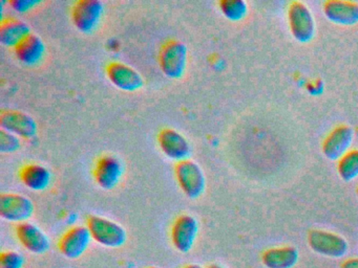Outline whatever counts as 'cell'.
<instances>
[{
  "label": "cell",
  "mask_w": 358,
  "mask_h": 268,
  "mask_svg": "<svg viewBox=\"0 0 358 268\" xmlns=\"http://www.w3.org/2000/svg\"><path fill=\"white\" fill-rule=\"evenodd\" d=\"M87 226L93 240L103 246L118 248L127 242V230L122 225L112 220L101 216L91 215L87 218Z\"/></svg>",
  "instance_id": "cell-1"
},
{
  "label": "cell",
  "mask_w": 358,
  "mask_h": 268,
  "mask_svg": "<svg viewBox=\"0 0 358 268\" xmlns=\"http://www.w3.org/2000/svg\"><path fill=\"white\" fill-rule=\"evenodd\" d=\"M161 70L169 79L183 77L187 66V47L183 42L171 40L161 48L159 54Z\"/></svg>",
  "instance_id": "cell-2"
},
{
  "label": "cell",
  "mask_w": 358,
  "mask_h": 268,
  "mask_svg": "<svg viewBox=\"0 0 358 268\" xmlns=\"http://www.w3.org/2000/svg\"><path fill=\"white\" fill-rule=\"evenodd\" d=\"M175 175L180 188L188 198H199L204 193L206 188L204 172L194 161L186 159L177 163Z\"/></svg>",
  "instance_id": "cell-3"
},
{
  "label": "cell",
  "mask_w": 358,
  "mask_h": 268,
  "mask_svg": "<svg viewBox=\"0 0 358 268\" xmlns=\"http://www.w3.org/2000/svg\"><path fill=\"white\" fill-rule=\"evenodd\" d=\"M103 13L104 4L99 0H79L73 6V23L81 33H93L99 25Z\"/></svg>",
  "instance_id": "cell-4"
},
{
  "label": "cell",
  "mask_w": 358,
  "mask_h": 268,
  "mask_svg": "<svg viewBox=\"0 0 358 268\" xmlns=\"http://www.w3.org/2000/svg\"><path fill=\"white\" fill-rule=\"evenodd\" d=\"M34 213V204L29 197L15 193L0 195V216L3 219L20 224L27 222Z\"/></svg>",
  "instance_id": "cell-5"
},
{
  "label": "cell",
  "mask_w": 358,
  "mask_h": 268,
  "mask_svg": "<svg viewBox=\"0 0 358 268\" xmlns=\"http://www.w3.org/2000/svg\"><path fill=\"white\" fill-rule=\"evenodd\" d=\"M288 19L291 33L297 41L307 43L313 39L315 21L306 4L301 1H293L288 8Z\"/></svg>",
  "instance_id": "cell-6"
},
{
  "label": "cell",
  "mask_w": 358,
  "mask_h": 268,
  "mask_svg": "<svg viewBox=\"0 0 358 268\" xmlns=\"http://www.w3.org/2000/svg\"><path fill=\"white\" fill-rule=\"evenodd\" d=\"M308 242L315 253L330 258H341L347 253L348 242L343 237L324 230H311Z\"/></svg>",
  "instance_id": "cell-7"
},
{
  "label": "cell",
  "mask_w": 358,
  "mask_h": 268,
  "mask_svg": "<svg viewBox=\"0 0 358 268\" xmlns=\"http://www.w3.org/2000/svg\"><path fill=\"white\" fill-rule=\"evenodd\" d=\"M199 234V223L190 215H182L176 219L171 228V241L173 246L182 253L192 251Z\"/></svg>",
  "instance_id": "cell-8"
},
{
  "label": "cell",
  "mask_w": 358,
  "mask_h": 268,
  "mask_svg": "<svg viewBox=\"0 0 358 268\" xmlns=\"http://www.w3.org/2000/svg\"><path fill=\"white\" fill-rule=\"evenodd\" d=\"M158 144L165 156L171 161H186L192 154L189 142L177 130L164 128L158 134Z\"/></svg>",
  "instance_id": "cell-9"
},
{
  "label": "cell",
  "mask_w": 358,
  "mask_h": 268,
  "mask_svg": "<svg viewBox=\"0 0 358 268\" xmlns=\"http://www.w3.org/2000/svg\"><path fill=\"white\" fill-rule=\"evenodd\" d=\"M106 75L113 85L123 91H137L144 85L142 75L135 68L125 63L110 62L106 66Z\"/></svg>",
  "instance_id": "cell-10"
},
{
  "label": "cell",
  "mask_w": 358,
  "mask_h": 268,
  "mask_svg": "<svg viewBox=\"0 0 358 268\" xmlns=\"http://www.w3.org/2000/svg\"><path fill=\"white\" fill-rule=\"evenodd\" d=\"M124 168L120 159L113 155L100 157L94 168V178L100 188L113 190L122 178Z\"/></svg>",
  "instance_id": "cell-11"
},
{
  "label": "cell",
  "mask_w": 358,
  "mask_h": 268,
  "mask_svg": "<svg viewBox=\"0 0 358 268\" xmlns=\"http://www.w3.org/2000/svg\"><path fill=\"white\" fill-rule=\"evenodd\" d=\"M0 126L1 129L27 140L36 136L38 130L36 121L31 115L18 110L1 111Z\"/></svg>",
  "instance_id": "cell-12"
},
{
  "label": "cell",
  "mask_w": 358,
  "mask_h": 268,
  "mask_svg": "<svg viewBox=\"0 0 358 268\" xmlns=\"http://www.w3.org/2000/svg\"><path fill=\"white\" fill-rule=\"evenodd\" d=\"M92 239L87 226H74L60 239V251L68 259H78L89 248Z\"/></svg>",
  "instance_id": "cell-13"
},
{
  "label": "cell",
  "mask_w": 358,
  "mask_h": 268,
  "mask_svg": "<svg viewBox=\"0 0 358 268\" xmlns=\"http://www.w3.org/2000/svg\"><path fill=\"white\" fill-rule=\"evenodd\" d=\"M15 232L22 246L30 253L43 255L49 251L51 245L49 237L35 224L22 222L16 225Z\"/></svg>",
  "instance_id": "cell-14"
},
{
  "label": "cell",
  "mask_w": 358,
  "mask_h": 268,
  "mask_svg": "<svg viewBox=\"0 0 358 268\" xmlns=\"http://www.w3.org/2000/svg\"><path fill=\"white\" fill-rule=\"evenodd\" d=\"M353 135V130L349 126H337L322 142V153L324 156L331 161L341 159L351 146Z\"/></svg>",
  "instance_id": "cell-15"
},
{
  "label": "cell",
  "mask_w": 358,
  "mask_h": 268,
  "mask_svg": "<svg viewBox=\"0 0 358 268\" xmlns=\"http://www.w3.org/2000/svg\"><path fill=\"white\" fill-rule=\"evenodd\" d=\"M324 13L337 24L353 25L358 22V2L329 0L324 2Z\"/></svg>",
  "instance_id": "cell-16"
},
{
  "label": "cell",
  "mask_w": 358,
  "mask_h": 268,
  "mask_svg": "<svg viewBox=\"0 0 358 268\" xmlns=\"http://www.w3.org/2000/svg\"><path fill=\"white\" fill-rule=\"evenodd\" d=\"M15 56L20 62L28 66L38 64L45 54V42L39 36L31 33L15 48Z\"/></svg>",
  "instance_id": "cell-17"
},
{
  "label": "cell",
  "mask_w": 358,
  "mask_h": 268,
  "mask_svg": "<svg viewBox=\"0 0 358 268\" xmlns=\"http://www.w3.org/2000/svg\"><path fill=\"white\" fill-rule=\"evenodd\" d=\"M30 34V27L20 19L9 17L0 23V42L5 46L15 48Z\"/></svg>",
  "instance_id": "cell-18"
},
{
  "label": "cell",
  "mask_w": 358,
  "mask_h": 268,
  "mask_svg": "<svg viewBox=\"0 0 358 268\" xmlns=\"http://www.w3.org/2000/svg\"><path fill=\"white\" fill-rule=\"evenodd\" d=\"M20 177L27 188L36 192H41L49 188L52 181L51 172L47 168L37 163H30L22 167Z\"/></svg>",
  "instance_id": "cell-19"
},
{
  "label": "cell",
  "mask_w": 358,
  "mask_h": 268,
  "mask_svg": "<svg viewBox=\"0 0 358 268\" xmlns=\"http://www.w3.org/2000/svg\"><path fill=\"white\" fill-rule=\"evenodd\" d=\"M299 258V251L295 247H278L265 251L262 261L267 268H293Z\"/></svg>",
  "instance_id": "cell-20"
},
{
  "label": "cell",
  "mask_w": 358,
  "mask_h": 268,
  "mask_svg": "<svg viewBox=\"0 0 358 268\" xmlns=\"http://www.w3.org/2000/svg\"><path fill=\"white\" fill-rule=\"evenodd\" d=\"M339 176L345 181L353 180L358 176V150L348 151L341 159L337 167Z\"/></svg>",
  "instance_id": "cell-21"
},
{
  "label": "cell",
  "mask_w": 358,
  "mask_h": 268,
  "mask_svg": "<svg viewBox=\"0 0 358 268\" xmlns=\"http://www.w3.org/2000/svg\"><path fill=\"white\" fill-rule=\"evenodd\" d=\"M219 6L224 16L231 21L242 20L248 12V6L243 0H222Z\"/></svg>",
  "instance_id": "cell-22"
},
{
  "label": "cell",
  "mask_w": 358,
  "mask_h": 268,
  "mask_svg": "<svg viewBox=\"0 0 358 268\" xmlns=\"http://www.w3.org/2000/svg\"><path fill=\"white\" fill-rule=\"evenodd\" d=\"M20 140L17 135L1 129L0 131V151L3 153H13L20 149Z\"/></svg>",
  "instance_id": "cell-23"
},
{
  "label": "cell",
  "mask_w": 358,
  "mask_h": 268,
  "mask_svg": "<svg viewBox=\"0 0 358 268\" xmlns=\"http://www.w3.org/2000/svg\"><path fill=\"white\" fill-rule=\"evenodd\" d=\"M24 265V255L17 251H3L0 255V268H22Z\"/></svg>",
  "instance_id": "cell-24"
},
{
  "label": "cell",
  "mask_w": 358,
  "mask_h": 268,
  "mask_svg": "<svg viewBox=\"0 0 358 268\" xmlns=\"http://www.w3.org/2000/svg\"><path fill=\"white\" fill-rule=\"evenodd\" d=\"M39 3L41 1L38 0H11L9 6L17 13H26L33 10Z\"/></svg>",
  "instance_id": "cell-25"
},
{
  "label": "cell",
  "mask_w": 358,
  "mask_h": 268,
  "mask_svg": "<svg viewBox=\"0 0 358 268\" xmlns=\"http://www.w3.org/2000/svg\"><path fill=\"white\" fill-rule=\"evenodd\" d=\"M341 268H358V259H350L341 265Z\"/></svg>",
  "instance_id": "cell-26"
},
{
  "label": "cell",
  "mask_w": 358,
  "mask_h": 268,
  "mask_svg": "<svg viewBox=\"0 0 358 268\" xmlns=\"http://www.w3.org/2000/svg\"><path fill=\"white\" fill-rule=\"evenodd\" d=\"M183 268H204L203 266L199 265V264H189V265L185 266Z\"/></svg>",
  "instance_id": "cell-27"
},
{
  "label": "cell",
  "mask_w": 358,
  "mask_h": 268,
  "mask_svg": "<svg viewBox=\"0 0 358 268\" xmlns=\"http://www.w3.org/2000/svg\"><path fill=\"white\" fill-rule=\"evenodd\" d=\"M208 268H223V267H221V266H219V265H211V266H209Z\"/></svg>",
  "instance_id": "cell-28"
},
{
  "label": "cell",
  "mask_w": 358,
  "mask_h": 268,
  "mask_svg": "<svg viewBox=\"0 0 358 268\" xmlns=\"http://www.w3.org/2000/svg\"><path fill=\"white\" fill-rule=\"evenodd\" d=\"M148 268H160V267H157V266H150V267H148Z\"/></svg>",
  "instance_id": "cell-29"
},
{
  "label": "cell",
  "mask_w": 358,
  "mask_h": 268,
  "mask_svg": "<svg viewBox=\"0 0 358 268\" xmlns=\"http://www.w3.org/2000/svg\"><path fill=\"white\" fill-rule=\"evenodd\" d=\"M357 196H358V188H357Z\"/></svg>",
  "instance_id": "cell-30"
}]
</instances>
